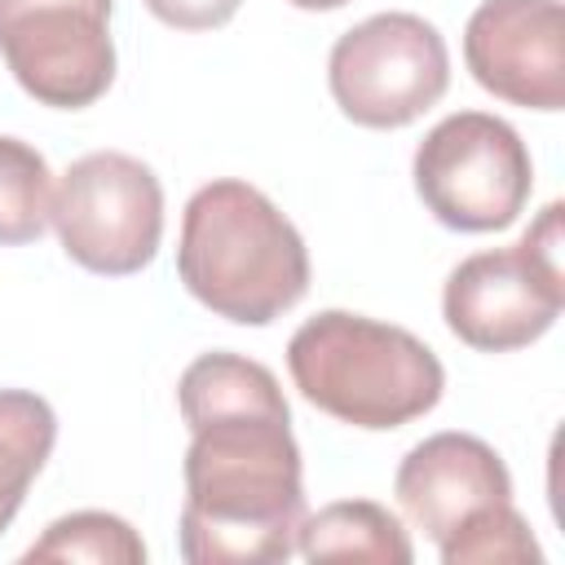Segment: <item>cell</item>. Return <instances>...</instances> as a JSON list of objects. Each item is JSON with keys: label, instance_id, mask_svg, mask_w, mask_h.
<instances>
[{"label": "cell", "instance_id": "cell-16", "mask_svg": "<svg viewBox=\"0 0 565 565\" xmlns=\"http://www.w3.org/2000/svg\"><path fill=\"white\" fill-rule=\"evenodd\" d=\"M146 9L177 31H212L238 13V0H146Z\"/></svg>", "mask_w": 565, "mask_h": 565}, {"label": "cell", "instance_id": "cell-4", "mask_svg": "<svg viewBox=\"0 0 565 565\" xmlns=\"http://www.w3.org/2000/svg\"><path fill=\"white\" fill-rule=\"evenodd\" d=\"M561 203H547L521 243L459 260L441 291L446 327L481 353H512L534 344L561 318Z\"/></svg>", "mask_w": 565, "mask_h": 565}, {"label": "cell", "instance_id": "cell-9", "mask_svg": "<svg viewBox=\"0 0 565 565\" xmlns=\"http://www.w3.org/2000/svg\"><path fill=\"white\" fill-rule=\"evenodd\" d=\"M472 79L499 102L561 110L565 102V18L561 0H481L463 31Z\"/></svg>", "mask_w": 565, "mask_h": 565}, {"label": "cell", "instance_id": "cell-1", "mask_svg": "<svg viewBox=\"0 0 565 565\" xmlns=\"http://www.w3.org/2000/svg\"><path fill=\"white\" fill-rule=\"evenodd\" d=\"M190 424L181 556L190 565H269L296 552L305 521L300 446L269 366L203 353L177 384Z\"/></svg>", "mask_w": 565, "mask_h": 565}, {"label": "cell", "instance_id": "cell-15", "mask_svg": "<svg viewBox=\"0 0 565 565\" xmlns=\"http://www.w3.org/2000/svg\"><path fill=\"white\" fill-rule=\"evenodd\" d=\"M446 565H472V561H539V543L525 525V516L512 503H494L481 516H472L463 530H455L441 547Z\"/></svg>", "mask_w": 565, "mask_h": 565}, {"label": "cell", "instance_id": "cell-17", "mask_svg": "<svg viewBox=\"0 0 565 565\" xmlns=\"http://www.w3.org/2000/svg\"><path fill=\"white\" fill-rule=\"evenodd\" d=\"M296 9H340V4H349V0H291Z\"/></svg>", "mask_w": 565, "mask_h": 565}, {"label": "cell", "instance_id": "cell-6", "mask_svg": "<svg viewBox=\"0 0 565 565\" xmlns=\"http://www.w3.org/2000/svg\"><path fill=\"white\" fill-rule=\"evenodd\" d=\"M53 230L66 256L93 274L124 278L154 260L163 238L159 177L119 150L75 159L53 190Z\"/></svg>", "mask_w": 565, "mask_h": 565}, {"label": "cell", "instance_id": "cell-3", "mask_svg": "<svg viewBox=\"0 0 565 565\" xmlns=\"http://www.w3.org/2000/svg\"><path fill=\"white\" fill-rule=\"evenodd\" d=\"M300 397L353 428H402L441 402L446 371L406 327L362 313H313L287 344Z\"/></svg>", "mask_w": 565, "mask_h": 565}, {"label": "cell", "instance_id": "cell-2", "mask_svg": "<svg viewBox=\"0 0 565 565\" xmlns=\"http://www.w3.org/2000/svg\"><path fill=\"white\" fill-rule=\"evenodd\" d=\"M177 274L216 318L265 327L309 291V252L256 185L212 181L185 203Z\"/></svg>", "mask_w": 565, "mask_h": 565}, {"label": "cell", "instance_id": "cell-10", "mask_svg": "<svg viewBox=\"0 0 565 565\" xmlns=\"http://www.w3.org/2000/svg\"><path fill=\"white\" fill-rule=\"evenodd\" d=\"M393 494L415 530L437 547L494 503H512V477L494 446L472 433H437L411 446L397 468Z\"/></svg>", "mask_w": 565, "mask_h": 565}, {"label": "cell", "instance_id": "cell-7", "mask_svg": "<svg viewBox=\"0 0 565 565\" xmlns=\"http://www.w3.org/2000/svg\"><path fill=\"white\" fill-rule=\"evenodd\" d=\"M327 79L335 106L362 128H406L441 102L450 53L419 13H375L331 44Z\"/></svg>", "mask_w": 565, "mask_h": 565}, {"label": "cell", "instance_id": "cell-14", "mask_svg": "<svg viewBox=\"0 0 565 565\" xmlns=\"http://www.w3.org/2000/svg\"><path fill=\"white\" fill-rule=\"evenodd\" d=\"M26 561H93V565H141L146 543L137 530L110 512H71L53 521L31 547Z\"/></svg>", "mask_w": 565, "mask_h": 565}, {"label": "cell", "instance_id": "cell-5", "mask_svg": "<svg viewBox=\"0 0 565 565\" xmlns=\"http://www.w3.org/2000/svg\"><path fill=\"white\" fill-rule=\"evenodd\" d=\"M415 190L446 230H508L534 190L530 150L512 124L486 110L446 115L415 150Z\"/></svg>", "mask_w": 565, "mask_h": 565}, {"label": "cell", "instance_id": "cell-13", "mask_svg": "<svg viewBox=\"0 0 565 565\" xmlns=\"http://www.w3.org/2000/svg\"><path fill=\"white\" fill-rule=\"evenodd\" d=\"M53 221V172L18 137H0V247H22Z\"/></svg>", "mask_w": 565, "mask_h": 565}, {"label": "cell", "instance_id": "cell-8", "mask_svg": "<svg viewBox=\"0 0 565 565\" xmlns=\"http://www.w3.org/2000/svg\"><path fill=\"white\" fill-rule=\"evenodd\" d=\"M0 53L26 97L84 110L115 79L110 0H0Z\"/></svg>", "mask_w": 565, "mask_h": 565}, {"label": "cell", "instance_id": "cell-11", "mask_svg": "<svg viewBox=\"0 0 565 565\" xmlns=\"http://www.w3.org/2000/svg\"><path fill=\"white\" fill-rule=\"evenodd\" d=\"M296 547L309 561H384V565H411L415 547L402 530V521L371 503V499H340L322 512L300 521Z\"/></svg>", "mask_w": 565, "mask_h": 565}, {"label": "cell", "instance_id": "cell-12", "mask_svg": "<svg viewBox=\"0 0 565 565\" xmlns=\"http://www.w3.org/2000/svg\"><path fill=\"white\" fill-rule=\"evenodd\" d=\"M53 441V406L26 388H0V530H9V521L18 516Z\"/></svg>", "mask_w": 565, "mask_h": 565}]
</instances>
